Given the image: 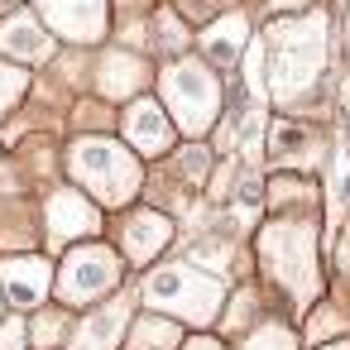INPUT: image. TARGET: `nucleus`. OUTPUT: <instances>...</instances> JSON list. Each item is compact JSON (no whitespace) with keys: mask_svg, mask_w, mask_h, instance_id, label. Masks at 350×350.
I'll return each mask as SVG.
<instances>
[{"mask_svg":"<svg viewBox=\"0 0 350 350\" xmlns=\"http://www.w3.org/2000/svg\"><path fill=\"white\" fill-rule=\"evenodd\" d=\"M259 87L278 116L307 120L317 96L331 87V10L317 5L307 15H278L259 34Z\"/></svg>","mask_w":350,"mask_h":350,"instance_id":"1","label":"nucleus"},{"mask_svg":"<svg viewBox=\"0 0 350 350\" xmlns=\"http://www.w3.org/2000/svg\"><path fill=\"white\" fill-rule=\"evenodd\" d=\"M20 5H25V0H0V15L10 20V15H20Z\"/></svg>","mask_w":350,"mask_h":350,"instance_id":"26","label":"nucleus"},{"mask_svg":"<svg viewBox=\"0 0 350 350\" xmlns=\"http://www.w3.org/2000/svg\"><path fill=\"white\" fill-rule=\"evenodd\" d=\"M149 82H154L149 58L135 53V49H125V44L106 49L101 63H96V92H101L106 101H125V106H130V101L149 96Z\"/></svg>","mask_w":350,"mask_h":350,"instance_id":"11","label":"nucleus"},{"mask_svg":"<svg viewBox=\"0 0 350 350\" xmlns=\"http://www.w3.org/2000/svg\"><path fill=\"white\" fill-rule=\"evenodd\" d=\"M63 163L72 187H82L96 206H130L144 192V159L116 135H77Z\"/></svg>","mask_w":350,"mask_h":350,"instance_id":"2","label":"nucleus"},{"mask_svg":"<svg viewBox=\"0 0 350 350\" xmlns=\"http://www.w3.org/2000/svg\"><path fill=\"white\" fill-rule=\"evenodd\" d=\"M29 336H34V345L39 350H49V345H58L63 336H68V312H44V317H34V326H29Z\"/></svg>","mask_w":350,"mask_h":350,"instance_id":"20","label":"nucleus"},{"mask_svg":"<svg viewBox=\"0 0 350 350\" xmlns=\"http://www.w3.org/2000/svg\"><path fill=\"white\" fill-rule=\"evenodd\" d=\"M159 5H163V0H116V10H125V15L130 10H159Z\"/></svg>","mask_w":350,"mask_h":350,"instance_id":"24","label":"nucleus"},{"mask_svg":"<svg viewBox=\"0 0 350 350\" xmlns=\"http://www.w3.org/2000/svg\"><path fill=\"white\" fill-rule=\"evenodd\" d=\"M240 350H297V340H293V331L283 321H259Z\"/></svg>","mask_w":350,"mask_h":350,"instance_id":"19","label":"nucleus"},{"mask_svg":"<svg viewBox=\"0 0 350 350\" xmlns=\"http://www.w3.org/2000/svg\"><path fill=\"white\" fill-rule=\"evenodd\" d=\"M168 5L183 15V20H192V25H211V20H221V15H230L235 10V0H168Z\"/></svg>","mask_w":350,"mask_h":350,"instance_id":"18","label":"nucleus"},{"mask_svg":"<svg viewBox=\"0 0 350 350\" xmlns=\"http://www.w3.org/2000/svg\"><path fill=\"white\" fill-rule=\"evenodd\" d=\"M29 345V326L20 317H5L0 321V350H25Z\"/></svg>","mask_w":350,"mask_h":350,"instance_id":"21","label":"nucleus"},{"mask_svg":"<svg viewBox=\"0 0 350 350\" xmlns=\"http://www.w3.org/2000/svg\"><path fill=\"white\" fill-rule=\"evenodd\" d=\"M120 139L139 154V159H154V163H163V159H173L178 154V125H173V116L163 111V101L159 96H139V101H130L125 111H120Z\"/></svg>","mask_w":350,"mask_h":350,"instance_id":"7","label":"nucleus"},{"mask_svg":"<svg viewBox=\"0 0 350 350\" xmlns=\"http://www.w3.org/2000/svg\"><path fill=\"white\" fill-rule=\"evenodd\" d=\"M317 350H350V340H326V345H317Z\"/></svg>","mask_w":350,"mask_h":350,"instance_id":"28","label":"nucleus"},{"mask_svg":"<svg viewBox=\"0 0 350 350\" xmlns=\"http://www.w3.org/2000/svg\"><path fill=\"white\" fill-rule=\"evenodd\" d=\"M173 245V216L159 206H135L120 221V259L135 269H149L163 250Z\"/></svg>","mask_w":350,"mask_h":350,"instance_id":"10","label":"nucleus"},{"mask_svg":"<svg viewBox=\"0 0 350 350\" xmlns=\"http://www.w3.org/2000/svg\"><path fill=\"white\" fill-rule=\"evenodd\" d=\"M130 326H135V307H130V297H116V302L87 312V317L72 326L68 350H116Z\"/></svg>","mask_w":350,"mask_h":350,"instance_id":"13","label":"nucleus"},{"mask_svg":"<svg viewBox=\"0 0 350 350\" xmlns=\"http://www.w3.org/2000/svg\"><path fill=\"white\" fill-rule=\"evenodd\" d=\"M336 111H340V135H345V144H350V77L336 82Z\"/></svg>","mask_w":350,"mask_h":350,"instance_id":"23","label":"nucleus"},{"mask_svg":"<svg viewBox=\"0 0 350 350\" xmlns=\"http://www.w3.org/2000/svg\"><path fill=\"white\" fill-rule=\"evenodd\" d=\"M250 39H254V25H250V15H245V10H230V15L211 20V25L197 34V49H202V58H206L216 72L235 77V68H240V58H245Z\"/></svg>","mask_w":350,"mask_h":350,"instance_id":"12","label":"nucleus"},{"mask_svg":"<svg viewBox=\"0 0 350 350\" xmlns=\"http://www.w3.org/2000/svg\"><path fill=\"white\" fill-rule=\"evenodd\" d=\"M44 226H49V240L53 245H68L72 250V245H87L101 230V206L82 187H58L44 202Z\"/></svg>","mask_w":350,"mask_h":350,"instance_id":"9","label":"nucleus"},{"mask_svg":"<svg viewBox=\"0 0 350 350\" xmlns=\"http://www.w3.org/2000/svg\"><path fill=\"white\" fill-rule=\"evenodd\" d=\"M139 297L159 317L192 321V326H211L216 312H221V297H226V278L221 273H206V269H197L187 259L183 264H159V269L144 273Z\"/></svg>","mask_w":350,"mask_h":350,"instance_id":"4","label":"nucleus"},{"mask_svg":"<svg viewBox=\"0 0 350 350\" xmlns=\"http://www.w3.org/2000/svg\"><path fill=\"white\" fill-rule=\"evenodd\" d=\"M321 0H264V10H269V20H278V15H307V10H317Z\"/></svg>","mask_w":350,"mask_h":350,"instance_id":"22","label":"nucleus"},{"mask_svg":"<svg viewBox=\"0 0 350 350\" xmlns=\"http://www.w3.org/2000/svg\"><path fill=\"white\" fill-rule=\"evenodd\" d=\"M130 350H183V326H178L173 317L144 312V317L130 326Z\"/></svg>","mask_w":350,"mask_h":350,"instance_id":"16","label":"nucleus"},{"mask_svg":"<svg viewBox=\"0 0 350 350\" xmlns=\"http://www.w3.org/2000/svg\"><path fill=\"white\" fill-rule=\"evenodd\" d=\"M120 278H125V259H120V250H111V245H101V240H87V245H72L68 259L58 264V283H53V293H58L63 307H87V302L116 293Z\"/></svg>","mask_w":350,"mask_h":350,"instance_id":"5","label":"nucleus"},{"mask_svg":"<svg viewBox=\"0 0 350 350\" xmlns=\"http://www.w3.org/2000/svg\"><path fill=\"white\" fill-rule=\"evenodd\" d=\"M264 159H269L273 173H297V178H307V173H317V168L331 159V149H326V135H321L317 125L278 116V120L264 130Z\"/></svg>","mask_w":350,"mask_h":350,"instance_id":"6","label":"nucleus"},{"mask_svg":"<svg viewBox=\"0 0 350 350\" xmlns=\"http://www.w3.org/2000/svg\"><path fill=\"white\" fill-rule=\"evenodd\" d=\"M29 92V72L20 63H0V116H10Z\"/></svg>","mask_w":350,"mask_h":350,"instance_id":"17","label":"nucleus"},{"mask_svg":"<svg viewBox=\"0 0 350 350\" xmlns=\"http://www.w3.org/2000/svg\"><path fill=\"white\" fill-rule=\"evenodd\" d=\"M39 20L53 39L68 44H101L111 29V0H39Z\"/></svg>","mask_w":350,"mask_h":350,"instance_id":"8","label":"nucleus"},{"mask_svg":"<svg viewBox=\"0 0 350 350\" xmlns=\"http://www.w3.org/2000/svg\"><path fill=\"white\" fill-rule=\"evenodd\" d=\"M159 101L173 116L178 135L187 144H202L206 135H216L221 116H226V77L197 53L173 58L159 68Z\"/></svg>","mask_w":350,"mask_h":350,"instance_id":"3","label":"nucleus"},{"mask_svg":"<svg viewBox=\"0 0 350 350\" xmlns=\"http://www.w3.org/2000/svg\"><path fill=\"white\" fill-rule=\"evenodd\" d=\"M0 53L15 58V63H44L53 53V34H49V25L39 15L20 10V15H10L0 25Z\"/></svg>","mask_w":350,"mask_h":350,"instance_id":"15","label":"nucleus"},{"mask_svg":"<svg viewBox=\"0 0 350 350\" xmlns=\"http://www.w3.org/2000/svg\"><path fill=\"white\" fill-rule=\"evenodd\" d=\"M345 58H350V0H345Z\"/></svg>","mask_w":350,"mask_h":350,"instance_id":"27","label":"nucleus"},{"mask_svg":"<svg viewBox=\"0 0 350 350\" xmlns=\"http://www.w3.org/2000/svg\"><path fill=\"white\" fill-rule=\"evenodd\" d=\"M183 350H221V340H211V336H197V340H187Z\"/></svg>","mask_w":350,"mask_h":350,"instance_id":"25","label":"nucleus"},{"mask_svg":"<svg viewBox=\"0 0 350 350\" xmlns=\"http://www.w3.org/2000/svg\"><path fill=\"white\" fill-rule=\"evenodd\" d=\"M53 283H58V273L39 254H15V259L0 264V288H5V297L15 307H44V297L53 293Z\"/></svg>","mask_w":350,"mask_h":350,"instance_id":"14","label":"nucleus"}]
</instances>
